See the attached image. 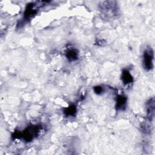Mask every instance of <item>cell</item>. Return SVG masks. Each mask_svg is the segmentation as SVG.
Instances as JSON below:
<instances>
[{
	"label": "cell",
	"instance_id": "obj_5",
	"mask_svg": "<svg viewBox=\"0 0 155 155\" xmlns=\"http://www.w3.org/2000/svg\"><path fill=\"white\" fill-rule=\"evenodd\" d=\"M66 57L70 61H74L77 59L78 57V51L74 48L69 49L67 50L66 53Z\"/></svg>",
	"mask_w": 155,
	"mask_h": 155
},
{
	"label": "cell",
	"instance_id": "obj_1",
	"mask_svg": "<svg viewBox=\"0 0 155 155\" xmlns=\"http://www.w3.org/2000/svg\"><path fill=\"white\" fill-rule=\"evenodd\" d=\"M153 51L150 48L146 49L143 55V65L145 69L150 70L153 67Z\"/></svg>",
	"mask_w": 155,
	"mask_h": 155
},
{
	"label": "cell",
	"instance_id": "obj_4",
	"mask_svg": "<svg viewBox=\"0 0 155 155\" xmlns=\"http://www.w3.org/2000/svg\"><path fill=\"white\" fill-rule=\"evenodd\" d=\"M36 13V8H35V4H29L26 7L25 11V18L26 19L30 18Z\"/></svg>",
	"mask_w": 155,
	"mask_h": 155
},
{
	"label": "cell",
	"instance_id": "obj_2",
	"mask_svg": "<svg viewBox=\"0 0 155 155\" xmlns=\"http://www.w3.org/2000/svg\"><path fill=\"white\" fill-rule=\"evenodd\" d=\"M127 102V98L125 96L120 95L117 97L116 108L117 110H123L125 108Z\"/></svg>",
	"mask_w": 155,
	"mask_h": 155
},
{
	"label": "cell",
	"instance_id": "obj_7",
	"mask_svg": "<svg viewBox=\"0 0 155 155\" xmlns=\"http://www.w3.org/2000/svg\"><path fill=\"white\" fill-rule=\"evenodd\" d=\"M94 90L96 93L100 94V93H101L103 91V88L102 87H99V86L95 87L94 88Z\"/></svg>",
	"mask_w": 155,
	"mask_h": 155
},
{
	"label": "cell",
	"instance_id": "obj_6",
	"mask_svg": "<svg viewBox=\"0 0 155 155\" xmlns=\"http://www.w3.org/2000/svg\"><path fill=\"white\" fill-rule=\"evenodd\" d=\"M64 113L67 116H74L76 113V108L74 105H71L65 109Z\"/></svg>",
	"mask_w": 155,
	"mask_h": 155
},
{
	"label": "cell",
	"instance_id": "obj_3",
	"mask_svg": "<svg viewBox=\"0 0 155 155\" xmlns=\"http://www.w3.org/2000/svg\"><path fill=\"white\" fill-rule=\"evenodd\" d=\"M122 80L123 82L125 84H130L133 82V78L131 74V73L127 70H124L122 73V76H121Z\"/></svg>",
	"mask_w": 155,
	"mask_h": 155
}]
</instances>
